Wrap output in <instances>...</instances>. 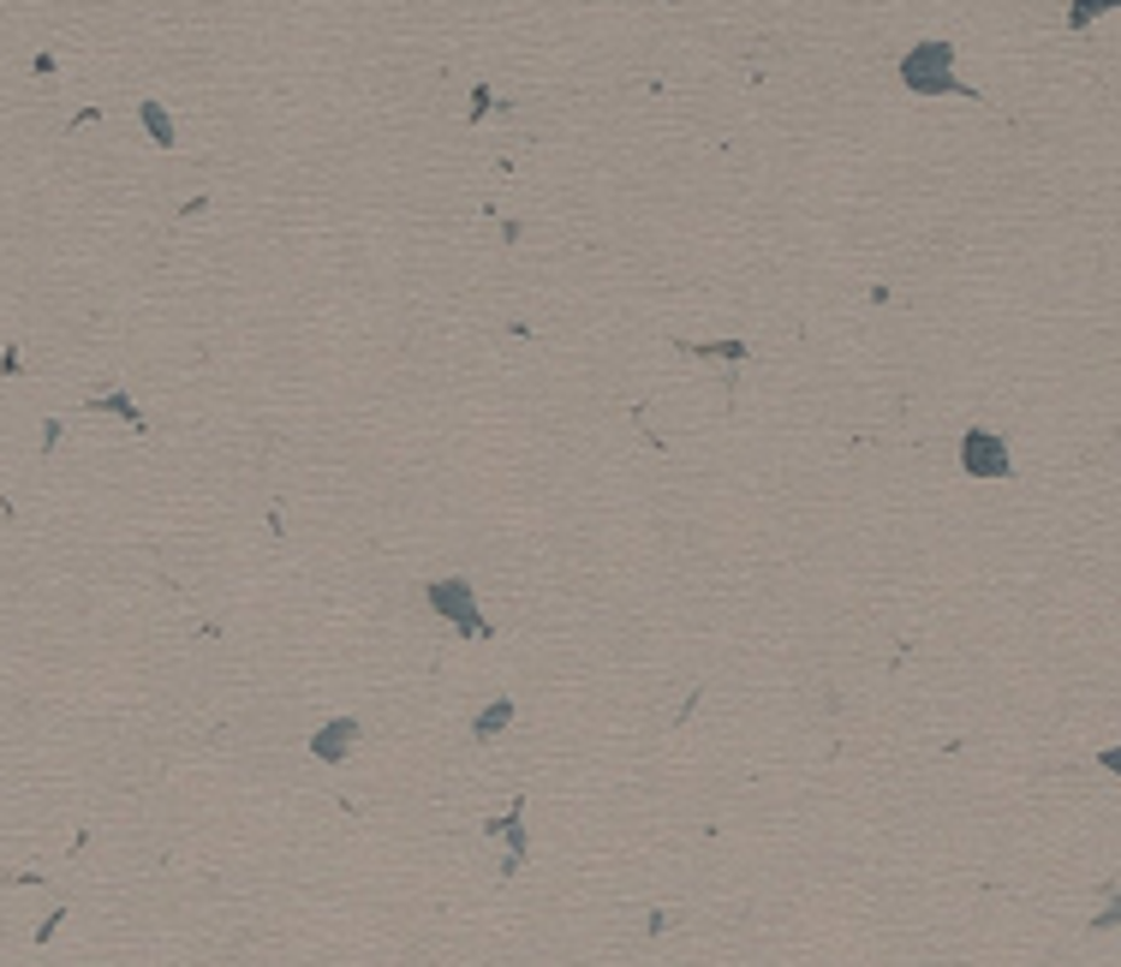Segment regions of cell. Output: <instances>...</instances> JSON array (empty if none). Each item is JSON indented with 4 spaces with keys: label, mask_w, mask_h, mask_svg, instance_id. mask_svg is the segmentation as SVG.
Masks as SVG:
<instances>
[{
    "label": "cell",
    "mask_w": 1121,
    "mask_h": 967,
    "mask_svg": "<svg viewBox=\"0 0 1121 967\" xmlns=\"http://www.w3.org/2000/svg\"><path fill=\"white\" fill-rule=\"evenodd\" d=\"M901 84L919 91V96L961 91V78H954V42H919V49L901 61Z\"/></svg>",
    "instance_id": "6da1fadb"
},
{
    "label": "cell",
    "mask_w": 1121,
    "mask_h": 967,
    "mask_svg": "<svg viewBox=\"0 0 1121 967\" xmlns=\"http://www.w3.org/2000/svg\"><path fill=\"white\" fill-rule=\"evenodd\" d=\"M961 466L972 478H1008L1014 472V448L996 431H967L961 436Z\"/></svg>",
    "instance_id": "7a4b0ae2"
},
{
    "label": "cell",
    "mask_w": 1121,
    "mask_h": 967,
    "mask_svg": "<svg viewBox=\"0 0 1121 967\" xmlns=\"http://www.w3.org/2000/svg\"><path fill=\"white\" fill-rule=\"evenodd\" d=\"M424 597H430V609L436 615H448L453 627H466V634H483V615L471 609V585L466 580H436V585H424Z\"/></svg>",
    "instance_id": "3957f363"
},
{
    "label": "cell",
    "mask_w": 1121,
    "mask_h": 967,
    "mask_svg": "<svg viewBox=\"0 0 1121 967\" xmlns=\"http://www.w3.org/2000/svg\"><path fill=\"white\" fill-rule=\"evenodd\" d=\"M352 741H359V723H352V716H334V723L322 729V735H311V753L334 765V758H346V753H352Z\"/></svg>",
    "instance_id": "277c9868"
},
{
    "label": "cell",
    "mask_w": 1121,
    "mask_h": 967,
    "mask_svg": "<svg viewBox=\"0 0 1121 967\" xmlns=\"http://www.w3.org/2000/svg\"><path fill=\"white\" fill-rule=\"evenodd\" d=\"M143 126H150V138H161V144H173V126H168V114L156 108V102H143Z\"/></svg>",
    "instance_id": "5b68a950"
},
{
    "label": "cell",
    "mask_w": 1121,
    "mask_h": 967,
    "mask_svg": "<svg viewBox=\"0 0 1121 967\" xmlns=\"http://www.w3.org/2000/svg\"><path fill=\"white\" fill-rule=\"evenodd\" d=\"M508 716H513V705H508V699H501L495 711H483V716H478V735H495V729L508 723Z\"/></svg>",
    "instance_id": "8992f818"
},
{
    "label": "cell",
    "mask_w": 1121,
    "mask_h": 967,
    "mask_svg": "<svg viewBox=\"0 0 1121 967\" xmlns=\"http://www.w3.org/2000/svg\"><path fill=\"white\" fill-rule=\"evenodd\" d=\"M1115 926H1121V896H1115L1110 907H1103L1098 920H1091V932H1115Z\"/></svg>",
    "instance_id": "52a82bcc"
},
{
    "label": "cell",
    "mask_w": 1121,
    "mask_h": 967,
    "mask_svg": "<svg viewBox=\"0 0 1121 967\" xmlns=\"http://www.w3.org/2000/svg\"><path fill=\"white\" fill-rule=\"evenodd\" d=\"M1103 12H1110V7H1098V0H1086V7H1074L1068 19H1074V24H1091V19H1103Z\"/></svg>",
    "instance_id": "ba28073f"
},
{
    "label": "cell",
    "mask_w": 1121,
    "mask_h": 967,
    "mask_svg": "<svg viewBox=\"0 0 1121 967\" xmlns=\"http://www.w3.org/2000/svg\"><path fill=\"white\" fill-rule=\"evenodd\" d=\"M1103 771H1115V776H1121V753H1115V746L1103 753Z\"/></svg>",
    "instance_id": "9c48e42d"
}]
</instances>
